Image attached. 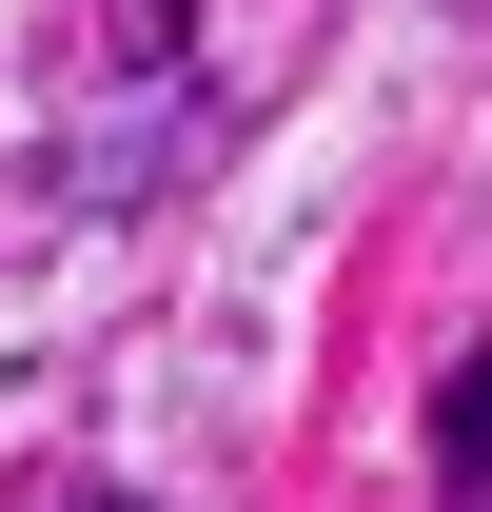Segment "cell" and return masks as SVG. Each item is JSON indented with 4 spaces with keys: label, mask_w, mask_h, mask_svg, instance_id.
Segmentation results:
<instances>
[{
    "label": "cell",
    "mask_w": 492,
    "mask_h": 512,
    "mask_svg": "<svg viewBox=\"0 0 492 512\" xmlns=\"http://www.w3.org/2000/svg\"><path fill=\"white\" fill-rule=\"evenodd\" d=\"M433 473H453V493H492V355L433 394Z\"/></svg>",
    "instance_id": "cell-1"
},
{
    "label": "cell",
    "mask_w": 492,
    "mask_h": 512,
    "mask_svg": "<svg viewBox=\"0 0 492 512\" xmlns=\"http://www.w3.org/2000/svg\"><path fill=\"white\" fill-rule=\"evenodd\" d=\"M60 512H138V493H60Z\"/></svg>",
    "instance_id": "cell-2"
}]
</instances>
